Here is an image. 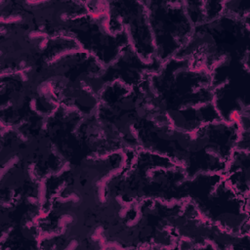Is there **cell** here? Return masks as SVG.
Masks as SVG:
<instances>
[{"instance_id":"6da1fadb","label":"cell","mask_w":250,"mask_h":250,"mask_svg":"<svg viewBox=\"0 0 250 250\" xmlns=\"http://www.w3.org/2000/svg\"><path fill=\"white\" fill-rule=\"evenodd\" d=\"M108 2L104 10L99 13L69 19L65 24L64 34L71 36L80 48L95 57L104 67L113 62L122 49L129 45L127 32L113 34L109 29Z\"/></svg>"},{"instance_id":"7a4b0ae2","label":"cell","mask_w":250,"mask_h":250,"mask_svg":"<svg viewBox=\"0 0 250 250\" xmlns=\"http://www.w3.org/2000/svg\"><path fill=\"white\" fill-rule=\"evenodd\" d=\"M153 36L155 57L163 63L188 42L194 26L188 19L183 2H144Z\"/></svg>"},{"instance_id":"3957f363","label":"cell","mask_w":250,"mask_h":250,"mask_svg":"<svg viewBox=\"0 0 250 250\" xmlns=\"http://www.w3.org/2000/svg\"><path fill=\"white\" fill-rule=\"evenodd\" d=\"M108 11L120 20L127 32L131 47L142 60L150 62L156 58L153 36L144 2H108Z\"/></svg>"}]
</instances>
